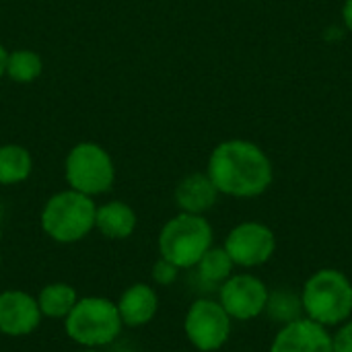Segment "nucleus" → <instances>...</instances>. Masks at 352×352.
<instances>
[{"label":"nucleus","instance_id":"obj_1","mask_svg":"<svg viewBox=\"0 0 352 352\" xmlns=\"http://www.w3.org/2000/svg\"><path fill=\"white\" fill-rule=\"evenodd\" d=\"M208 177L214 188L235 198H254L272 184V165L260 146L248 140L219 144L208 161Z\"/></svg>","mask_w":352,"mask_h":352},{"label":"nucleus","instance_id":"obj_2","mask_svg":"<svg viewBox=\"0 0 352 352\" xmlns=\"http://www.w3.org/2000/svg\"><path fill=\"white\" fill-rule=\"evenodd\" d=\"M95 212L91 196L76 190L58 192L41 210V229L58 243H76L95 229Z\"/></svg>","mask_w":352,"mask_h":352},{"label":"nucleus","instance_id":"obj_3","mask_svg":"<svg viewBox=\"0 0 352 352\" xmlns=\"http://www.w3.org/2000/svg\"><path fill=\"white\" fill-rule=\"evenodd\" d=\"M122 326L118 305L105 297L78 299L64 322L68 338L85 349L111 344L122 332Z\"/></svg>","mask_w":352,"mask_h":352},{"label":"nucleus","instance_id":"obj_4","mask_svg":"<svg viewBox=\"0 0 352 352\" xmlns=\"http://www.w3.org/2000/svg\"><path fill=\"white\" fill-rule=\"evenodd\" d=\"M212 245V229L200 214L182 212L173 217L159 233L161 258L177 268H192Z\"/></svg>","mask_w":352,"mask_h":352},{"label":"nucleus","instance_id":"obj_5","mask_svg":"<svg viewBox=\"0 0 352 352\" xmlns=\"http://www.w3.org/2000/svg\"><path fill=\"white\" fill-rule=\"evenodd\" d=\"M303 309L322 326L344 322L352 314V285L338 270L316 272L303 289Z\"/></svg>","mask_w":352,"mask_h":352},{"label":"nucleus","instance_id":"obj_6","mask_svg":"<svg viewBox=\"0 0 352 352\" xmlns=\"http://www.w3.org/2000/svg\"><path fill=\"white\" fill-rule=\"evenodd\" d=\"M66 179L70 190L97 196L113 186L116 169L111 157L93 142L76 144L66 157Z\"/></svg>","mask_w":352,"mask_h":352},{"label":"nucleus","instance_id":"obj_7","mask_svg":"<svg viewBox=\"0 0 352 352\" xmlns=\"http://www.w3.org/2000/svg\"><path fill=\"white\" fill-rule=\"evenodd\" d=\"M186 336L202 352L219 351L231 334V318L221 303L198 299L186 316Z\"/></svg>","mask_w":352,"mask_h":352},{"label":"nucleus","instance_id":"obj_8","mask_svg":"<svg viewBox=\"0 0 352 352\" xmlns=\"http://www.w3.org/2000/svg\"><path fill=\"white\" fill-rule=\"evenodd\" d=\"M274 233L262 223H243L235 227L227 241L225 252L239 266H260L274 254Z\"/></svg>","mask_w":352,"mask_h":352},{"label":"nucleus","instance_id":"obj_9","mask_svg":"<svg viewBox=\"0 0 352 352\" xmlns=\"http://www.w3.org/2000/svg\"><path fill=\"white\" fill-rule=\"evenodd\" d=\"M268 289L262 280L250 274L227 278L221 287V305L235 320H252L266 309Z\"/></svg>","mask_w":352,"mask_h":352},{"label":"nucleus","instance_id":"obj_10","mask_svg":"<svg viewBox=\"0 0 352 352\" xmlns=\"http://www.w3.org/2000/svg\"><path fill=\"white\" fill-rule=\"evenodd\" d=\"M37 299L25 291H2L0 293V334L21 338L37 330L41 322Z\"/></svg>","mask_w":352,"mask_h":352},{"label":"nucleus","instance_id":"obj_11","mask_svg":"<svg viewBox=\"0 0 352 352\" xmlns=\"http://www.w3.org/2000/svg\"><path fill=\"white\" fill-rule=\"evenodd\" d=\"M270 352H334V344L322 324L299 318L278 332Z\"/></svg>","mask_w":352,"mask_h":352},{"label":"nucleus","instance_id":"obj_12","mask_svg":"<svg viewBox=\"0 0 352 352\" xmlns=\"http://www.w3.org/2000/svg\"><path fill=\"white\" fill-rule=\"evenodd\" d=\"M116 305H118V314L124 326L140 328V326H146L155 318L157 307H159V297L148 285L136 283L122 293Z\"/></svg>","mask_w":352,"mask_h":352},{"label":"nucleus","instance_id":"obj_13","mask_svg":"<svg viewBox=\"0 0 352 352\" xmlns=\"http://www.w3.org/2000/svg\"><path fill=\"white\" fill-rule=\"evenodd\" d=\"M219 190L214 188L208 173H192L179 182L175 188V202L182 208V212L190 214H202L208 208L214 206Z\"/></svg>","mask_w":352,"mask_h":352},{"label":"nucleus","instance_id":"obj_14","mask_svg":"<svg viewBox=\"0 0 352 352\" xmlns=\"http://www.w3.org/2000/svg\"><path fill=\"white\" fill-rule=\"evenodd\" d=\"M95 227L107 239H126L136 229V214L124 202H107L97 208Z\"/></svg>","mask_w":352,"mask_h":352},{"label":"nucleus","instance_id":"obj_15","mask_svg":"<svg viewBox=\"0 0 352 352\" xmlns=\"http://www.w3.org/2000/svg\"><path fill=\"white\" fill-rule=\"evenodd\" d=\"M78 297L74 287L66 283H52L45 285L39 295H37V305L41 316L52 318V320H66L72 307L76 305Z\"/></svg>","mask_w":352,"mask_h":352},{"label":"nucleus","instance_id":"obj_16","mask_svg":"<svg viewBox=\"0 0 352 352\" xmlns=\"http://www.w3.org/2000/svg\"><path fill=\"white\" fill-rule=\"evenodd\" d=\"M31 169H33V159L27 148L19 144L0 146V184L2 186L25 182Z\"/></svg>","mask_w":352,"mask_h":352},{"label":"nucleus","instance_id":"obj_17","mask_svg":"<svg viewBox=\"0 0 352 352\" xmlns=\"http://www.w3.org/2000/svg\"><path fill=\"white\" fill-rule=\"evenodd\" d=\"M196 266H198V276L206 285H219L231 276L233 260L223 248H210Z\"/></svg>","mask_w":352,"mask_h":352},{"label":"nucleus","instance_id":"obj_18","mask_svg":"<svg viewBox=\"0 0 352 352\" xmlns=\"http://www.w3.org/2000/svg\"><path fill=\"white\" fill-rule=\"evenodd\" d=\"M41 58L29 50H19L8 54L6 60V72L12 80L16 82H31L41 74Z\"/></svg>","mask_w":352,"mask_h":352},{"label":"nucleus","instance_id":"obj_19","mask_svg":"<svg viewBox=\"0 0 352 352\" xmlns=\"http://www.w3.org/2000/svg\"><path fill=\"white\" fill-rule=\"evenodd\" d=\"M303 309V303L293 295V293H283L276 291L272 295H268V303H266V311L274 322L280 324H291L295 320H299Z\"/></svg>","mask_w":352,"mask_h":352},{"label":"nucleus","instance_id":"obj_20","mask_svg":"<svg viewBox=\"0 0 352 352\" xmlns=\"http://www.w3.org/2000/svg\"><path fill=\"white\" fill-rule=\"evenodd\" d=\"M177 270H179V268H177L175 264H171V262L165 260V258H159V260L155 262V266H153V278H155L157 285L169 287L171 283H175Z\"/></svg>","mask_w":352,"mask_h":352},{"label":"nucleus","instance_id":"obj_21","mask_svg":"<svg viewBox=\"0 0 352 352\" xmlns=\"http://www.w3.org/2000/svg\"><path fill=\"white\" fill-rule=\"evenodd\" d=\"M334 352H352V322L338 330V334L332 338Z\"/></svg>","mask_w":352,"mask_h":352},{"label":"nucleus","instance_id":"obj_22","mask_svg":"<svg viewBox=\"0 0 352 352\" xmlns=\"http://www.w3.org/2000/svg\"><path fill=\"white\" fill-rule=\"evenodd\" d=\"M342 16H344V23L346 27L352 31V0H346L344 4V10H342Z\"/></svg>","mask_w":352,"mask_h":352},{"label":"nucleus","instance_id":"obj_23","mask_svg":"<svg viewBox=\"0 0 352 352\" xmlns=\"http://www.w3.org/2000/svg\"><path fill=\"white\" fill-rule=\"evenodd\" d=\"M6 60H8V54H6V50L0 45V76L6 72Z\"/></svg>","mask_w":352,"mask_h":352},{"label":"nucleus","instance_id":"obj_24","mask_svg":"<svg viewBox=\"0 0 352 352\" xmlns=\"http://www.w3.org/2000/svg\"><path fill=\"white\" fill-rule=\"evenodd\" d=\"M80 352H99L97 349H87V351H80Z\"/></svg>","mask_w":352,"mask_h":352},{"label":"nucleus","instance_id":"obj_25","mask_svg":"<svg viewBox=\"0 0 352 352\" xmlns=\"http://www.w3.org/2000/svg\"><path fill=\"white\" fill-rule=\"evenodd\" d=\"M0 221H2V204H0Z\"/></svg>","mask_w":352,"mask_h":352},{"label":"nucleus","instance_id":"obj_26","mask_svg":"<svg viewBox=\"0 0 352 352\" xmlns=\"http://www.w3.org/2000/svg\"><path fill=\"white\" fill-rule=\"evenodd\" d=\"M118 352H134V351H118Z\"/></svg>","mask_w":352,"mask_h":352}]
</instances>
